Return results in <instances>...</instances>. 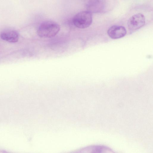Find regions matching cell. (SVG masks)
Instances as JSON below:
<instances>
[{"mask_svg":"<svg viewBox=\"0 0 153 153\" xmlns=\"http://www.w3.org/2000/svg\"><path fill=\"white\" fill-rule=\"evenodd\" d=\"M60 29L59 25L56 22L47 21L42 22L39 26L37 33L40 37L51 38L55 36Z\"/></svg>","mask_w":153,"mask_h":153,"instance_id":"6da1fadb","label":"cell"},{"mask_svg":"<svg viewBox=\"0 0 153 153\" xmlns=\"http://www.w3.org/2000/svg\"><path fill=\"white\" fill-rule=\"evenodd\" d=\"M92 13L88 11H82L76 14L74 17L72 22L76 27L84 29L89 27L92 22Z\"/></svg>","mask_w":153,"mask_h":153,"instance_id":"7a4b0ae2","label":"cell"},{"mask_svg":"<svg viewBox=\"0 0 153 153\" xmlns=\"http://www.w3.org/2000/svg\"><path fill=\"white\" fill-rule=\"evenodd\" d=\"M145 22V18L143 14H135L130 17L128 21V29L131 32H134L143 27Z\"/></svg>","mask_w":153,"mask_h":153,"instance_id":"3957f363","label":"cell"},{"mask_svg":"<svg viewBox=\"0 0 153 153\" xmlns=\"http://www.w3.org/2000/svg\"><path fill=\"white\" fill-rule=\"evenodd\" d=\"M105 7L104 0H88L86 3L87 11L92 13H100Z\"/></svg>","mask_w":153,"mask_h":153,"instance_id":"277c9868","label":"cell"},{"mask_svg":"<svg viewBox=\"0 0 153 153\" xmlns=\"http://www.w3.org/2000/svg\"><path fill=\"white\" fill-rule=\"evenodd\" d=\"M126 33L125 28L123 26L114 25L110 27L108 30L107 33L111 38L118 39L124 36Z\"/></svg>","mask_w":153,"mask_h":153,"instance_id":"5b68a950","label":"cell"},{"mask_svg":"<svg viewBox=\"0 0 153 153\" xmlns=\"http://www.w3.org/2000/svg\"><path fill=\"white\" fill-rule=\"evenodd\" d=\"M0 36L4 40L10 42H16L18 41L19 34L16 30H7L1 32Z\"/></svg>","mask_w":153,"mask_h":153,"instance_id":"8992f818","label":"cell"}]
</instances>
